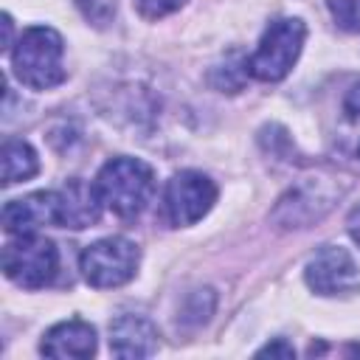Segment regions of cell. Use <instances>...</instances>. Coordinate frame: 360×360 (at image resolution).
Returning <instances> with one entry per match:
<instances>
[{"mask_svg": "<svg viewBox=\"0 0 360 360\" xmlns=\"http://www.w3.org/2000/svg\"><path fill=\"white\" fill-rule=\"evenodd\" d=\"M96 188L101 194V202L115 217L135 219L155 191V174L138 158H112L101 166Z\"/></svg>", "mask_w": 360, "mask_h": 360, "instance_id": "obj_1", "label": "cell"}, {"mask_svg": "<svg viewBox=\"0 0 360 360\" xmlns=\"http://www.w3.org/2000/svg\"><path fill=\"white\" fill-rule=\"evenodd\" d=\"M62 53H65V45L53 28L31 25L22 31V37L11 53V65L22 84H28L34 90H51L65 82Z\"/></svg>", "mask_w": 360, "mask_h": 360, "instance_id": "obj_2", "label": "cell"}, {"mask_svg": "<svg viewBox=\"0 0 360 360\" xmlns=\"http://www.w3.org/2000/svg\"><path fill=\"white\" fill-rule=\"evenodd\" d=\"M304 37L307 28L298 17L273 20L262 34L259 48L250 53V59H245V73H250L259 82H281L292 70L304 48Z\"/></svg>", "mask_w": 360, "mask_h": 360, "instance_id": "obj_3", "label": "cell"}, {"mask_svg": "<svg viewBox=\"0 0 360 360\" xmlns=\"http://www.w3.org/2000/svg\"><path fill=\"white\" fill-rule=\"evenodd\" d=\"M141 262V250L135 242L124 236H107L93 245H87L79 256V267L87 284L104 290V287H121L127 284Z\"/></svg>", "mask_w": 360, "mask_h": 360, "instance_id": "obj_4", "label": "cell"}, {"mask_svg": "<svg viewBox=\"0 0 360 360\" xmlns=\"http://www.w3.org/2000/svg\"><path fill=\"white\" fill-rule=\"evenodd\" d=\"M56 267H59L56 245L42 239V236L25 233V236L11 239L3 248V273L17 287L39 290V287L53 281Z\"/></svg>", "mask_w": 360, "mask_h": 360, "instance_id": "obj_5", "label": "cell"}, {"mask_svg": "<svg viewBox=\"0 0 360 360\" xmlns=\"http://www.w3.org/2000/svg\"><path fill=\"white\" fill-rule=\"evenodd\" d=\"M304 278L318 295H352L360 290V267L340 245H323L307 262Z\"/></svg>", "mask_w": 360, "mask_h": 360, "instance_id": "obj_6", "label": "cell"}, {"mask_svg": "<svg viewBox=\"0 0 360 360\" xmlns=\"http://www.w3.org/2000/svg\"><path fill=\"white\" fill-rule=\"evenodd\" d=\"M217 202V186L200 172H177L166 186V214L172 225H194Z\"/></svg>", "mask_w": 360, "mask_h": 360, "instance_id": "obj_7", "label": "cell"}, {"mask_svg": "<svg viewBox=\"0 0 360 360\" xmlns=\"http://www.w3.org/2000/svg\"><path fill=\"white\" fill-rule=\"evenodd\" d=\"M45 225H62L59 191H34V194L6 202L3 208V228L11 236L37 233Z\"/></svg>", "mask_w": 360, "mask_h": 360, "instance_id": "obj_8", "label": "cell"}, {"mask_svg": "<svg viewBox=\"0 0 360 360\" xmlns=\"http://www.w3.org/2000/svg\"><path fill=\"white\" fill-rule=\"evenodd\" d=\"M329 205H332V194H326L315 183H301L278 200L273 219L281 228H307V225L318 222L329 211Z\"/></svg>", "mask_w": 360, "mask_h": 360, "instance_id": "obj_9", "label": "cell"}, {"mask_svg": "<svg viewBox=\"0 0 360 360\" xmlns=\"http://www.w3.org/2000/svg\"><path fill=\"white\" fill-rule=\"evenodd\" d=\"M110 352L115 357H152L158 352V329L143 315H118L110 323Z\"/></svg>", "mask_w": 360, "mask_h": 360, "instance_id": "obj_10", "label": "cell"}, {"mask_svg": "<svg viewBox=\"0 0 360 360\" xmlns=\"http://www.w3.org/2000/svg\"><path fill=\"white\" fill-rule=\"evenodd\" d=\"M42 354L48 357H90L96 354V329L79 318L73 321H62L56 326H51L42 338V346H39Z\"/></svg>", "mask_w": 360, "mask_h": 360, "instance_id": "obj_11", "label": "cell"}, {"mask_svg": "<svg viewBox=\"0 0 360 360\" xmlns=\"http://www.w3.org/2000/svg\"><path fill=\"white\" fill-rule=\"evenodd\" d=\"M62 202V225L65 228H87L101 217V194L96 186L73 177L59 191Z\"/></svg>", "mask_w": 360, "mask_h": 360, "instance_id": "obj_12", "label": "cell"}, {"mask_svg": "<svg viewBox=\"0 0 360 360\" xmlns=\"http://www.w3.org/2000/svg\"><path fill=\"white\" fill-rule=\"evenodd\" d=\"M39 172L37 152L17 138H8L3 143V186H14L20 180H28Z\"/></svg>", "mask_w": 360, "mask_h": 360, "instance_id": "obj_13", "label": "cell"}, {"mask_svg": "<svg viewBox=\"0 0 360 360\" xmlns=\"http://www.w3.org/2000/svg\"><path fill=\"white\" fill-rule=\"evenodd\" d=\"M335 22L346 31H360V0H326Z\"/></svg>", "mask_w": 360, "mask_h": 360, "instance_id": "obj_14", "label": "cell"}, {"mask_svg": "<svg viewBox=\"0 0 360 360\" xmlns=\"http://www.w3.org/2000/svg\"><path fill=\"white\" fill-rule=\"evenodd\" d=\"M84 11L87 20H93L96 25H104L110 20V14L115 11V0H76Z\"/></svg>", "mask_w": 360, "mask_h": 360, "instance_id": "obj_15", "label": "cell"}, {"mask_svg": "<svg viewBox=\"0 0 360 360\" xmlns=\"http://www.w3.org/2000/svg\"><path fill=\"white\" fill-rule=\"evenodd\" d=\"M183 3H186V0H135L138 11H141L143 17H149V20H158V17H166V14L177 11Z\"/></svg>", "mask_w": 360, "mask_h": 360, "instance_id": "obj_16", "label": "cell"}, {"mask_svg": "<svg viewBox=\"0 0 360 360\" xmlns=\"http://www.w3.org/2000/svg\"><path fill=\"white\" fill-rule=\"evenodd\" d=\"M343 112H346L352 121H360V82L346 93V98H343Z\"/></svg>", "mask_w": 360, "mask_h": 360, "instance_id": "obj_17", "label": "cell"}, {"mask_svg": "<svg viewBox=\"0 0 360 360\" xmlns=\"http://www.w3.org/2000/svg\"><path fill=\"white\" fill-rule=\"evenodd\" d=\"M259 357H295V349L290 346V343H284V340H273V343H267L264 349H259L256 352Z\"/></svg>", "mask_w": 360, "mask_h": 360, "instance_id": "obj_18", "label": "cell"}, {"mask_svg": "<svg viewBox=\"0 0 360 360\" xmlns=\"http://www.w3.org/2000/svg\"><path fill=\"white\" fill-rule=\"evenodd\" d=\"M346 225H349V233H352V239L360 245V202L349 211V219H346Z\"/></svg>", "mask_w": 360, "mask_h": 360, "instance_id": "obj_19", "label": "cell"}]
</instances>
